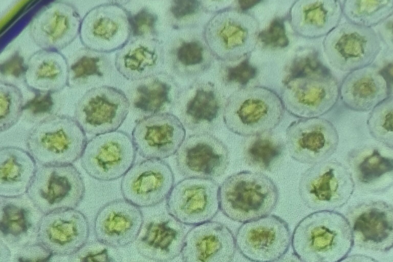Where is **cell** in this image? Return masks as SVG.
<instances>
[{"instance_id":"obj_31","label":"cell","mask_w":393,"mask_h":262,"mask_svg":"<svg viewBox=\"0 0 393 262\" xmlns=\"http://www.w3.org/2000/svg\"><path fill=\"white\" fill-rule=\"evenodd\" d=\"M142 215L139 208L122 199L113 200L104 205L96 218V225L103 236L119 241L131 237L135 227H139Z\"/></svg>"},{"instance_id":"obj_23","label":"cell","mask_w":393,"mask_h":262,"mask_svg":"<svg viewBox=\"0 0 393 262\" xmlns=\"http://www.w3.org/2000/svg\"><path fill=\"white\" fill-rule=\"evenodd\" d=\"M390 94L389 84L378 68L367 66L349 73L339 87V96L348 108L368 112Z\"/></svg>"},{"instance_id":"obj_4","label":"cell","mask_w":393,"mask_h":262,"mask_svg":"<svg viewBox=\"0 0 393 262\" xmlns=\"http://www.w3.org/2000/svg\"><path fill=\"white\" fill-rule=\"evenodd\" d=\"M284 113L281 100L275 92L252 86L241 88L228 98L223 118L230 131L247 137L272 132Z\"/></svg>"},{"instance_id":"obj_9","label":"cell","mask_w":393,"mask_h":262,"mask_svg":"<svg viewBox=\"0 0 393 262\" xmlns=\"http://www.w3.org/2000/svg\"><path fill=\"white\" fill-rule=\"evenodd\" d=\"M136 149L130 136L116 130L89 139L80 157L83 170L101 181H111L123 176L134 164Z\"/></svg>"},{"instance_id":"obj_26","label":"cell","mask_w":393,"mask_h":262,"mask_svg":"<svg viewBox=\"0 0 393 262\" xmlns=\"http://www.w3.org/2000/svg\"><path fill=\"white\" fill-rule=\"evenodd\" d=\"M342 4L335 0H298L289 11V20L299 36L315 38L325 36L340 21Z\"/></svg>"},{"instance_id":"obj_35","label":"cell","mask_w":393,"mask_h":262,"mask_svg":"<svg viewBox=\"0 0 393 262\" xmlns=\"http://www.w3.org/2000/svg\"><path fill=\"white\" fill-rule=\"evenodd\" d=\"M342 14L350 23L372 28L392 15V0H345Z\"/></svg>"},{"instance_id":"obj_12","label":"cell","mask_w":393,"mask_h":262,"mask_svg":"<svg viewBox=\"0 0 393 262\" xmlns=\"http://www.w3.org/2000/svg\"><path fill=\"white\" fill-rule=\"evenodd\" d=\"M129 107V100L121 90L108 85L93 86L76 103L74 118L85 133L96 136L117 130Z\"/></svg>"},{"instance_id":"obj_8","label":"cell","mask_w":393,"mask_h":262,"mask_svg":"<svg viewBox=\"0 0 393 262\" xmlns=\"http://www.w3.org/2000/svg\"><path fill=\"white\" fill-rule=\"evenodd\" d=\"M323 49L332 67L351 72L374 62L382 49L381 38L372 28L347 21L325 36Z\"/></svg>"},{"instance_id":"obj_32","label":"cell","mask_w":393,"mask_h":262,"mask_svg":"<svg viewBox=\"0 0 393 262\" xmlns=\"http://www.w3.org/2000/svg\"><path fill=\"white\" fill-rule=\"evenodd\" d=\"M68 59L67 86L71 88H87L98 83L111 73L112 64L105 54L82 47Z\"/></svg>"},{"instance_id":"obj_43","label":"cell","mask_w":393,"mask_h":262,"mask_svg":"<svg viewBox=\"0 0 393 262\" xmlns=\"http://www.w3.org/2000/svg\"><path fill=\"white\" fill-rule=\"evenodd\" d=\"M257 73V69L250 63L248 58H246L236 65L224 68L222 78L227 84L245 85L256 77Z\"/></svg>"},{"instance_id":"obj_40","label":"cell","mask_w":393,"mask_h":262,"mask_svg":"<svg viewBox=\"0 0 393 262\" xmlns=\"http://www.w3.org/2000/svg\"><path fill=\"white\" fill-rule=\"evenodd\" d=\"M203 10L201 3L196 1H172L167 10L170 25L175 29L195 25Z\"/></svg>"},{"instance_id":"obj_46","label":"cell","mask_w":393,"mask_h":262,"mask_svg":"<svg viewBox=\"0 0 393 262\" xmlns=\"http://www.w3.org/2000/svg\"><path fill=\"white\" fill-rule=\"evenodd\" d=\"M272 262H302L294 253L286 254Z\"/></svg>"},{"instance_id":"obj_29","label":"cell","mask_w":393,"mask_h":262,"mask_svg":"<svg viewBox=\"0 0 393 262\" xmlns=\"http://www.w3.org/2000/svg\"><path fill=\"white\" fill-rule=\"evenodd\" d=\"M198 35L182 33L167 45L166 58L171 70L183 78L200 75L210 67L212 54Z\"/></svg>"},{"instance_id":"obj_19","label":"cell","mask_w":393,"mask_h":262,"mask_svg":"<svg viewBox=\"0 0 393 262\" xmlns=\"http://www.w3.org/2000/svg\"><path fill=\"white\" fill-rule=\"evenodd\" d=\"M179 172L187 178L212 179L223 175L229 163L226 144L208 133L189 135L176 155Z\"/></svg>"},{"instance_id":"obj_16","label":"cell","mask_w":393,"mask_h":262,"mask_svg":"<svg viewBox=\"0 0 393 262\" xmlns=\"http://www.w3.org/2000/svg\"><path fill=\"white\" fill-rule=\"evenodd\" d=\"M339 137L334 125L320 117L300 119L287 127L286 148L290 157L303 164L327 160L337 150Z\"/></svg>"},{"instance_id":"obj_18","label":"cell","mask_w":393,"mask_h":262,"mask_svg":"<svg viewBox=\"0 0 393 262\" xmlns=\"http://www.w3.org/2000/svg\"><path fill=\"white\" fill-rule=\"evenodd\" d=\"M173 171L165 161L149 159L134 164L123 176L124 199L138 207L156 205L168 196L174 185Z\"/></svg>"},{"instance_id":"obj_10","label":"cell","mask_w":393,"mask_h":262,"mask_svg":"<svg viewBox=\"0 0 393 262\" xmlns=\"http://www.w3.org/2000/svg\"><path fill=\"white\" fill-rule=\"evenodd\" d=\"M203 34L212 54L223 59L235 60L253 50L257 41L258 24L249 13L227 9L209 20Z\"/></svg>"},{"instance_id":"obj_48","label":"cell","mask_w":393,"mask_h":262,"mask_svg":"<svg viewBox=\"0 0 393 262\" xmlns=\"http://www.w3.org/2000/svg\"><path fill=\"white\" fill-rule=\"evenodd\" d=\"M51 254L49 255L46 257L38 258L35 260H31L29 259L24 258L22 257H20L18 258V262H51Z\"/></svg>"},{"instance_id":"obj_22","label":"cell","mask_w":393,"mask_h":262,"mask_svg":"<svg viewBox=\"0 0 393 262\" xmlns=\"http://www.w3.org/2000/svg\"><path fill=\"white\" fill-rule=\"evenodd\" d=\"M236 247L230 229L218 222L209 221L193 227L183 245L184 262H231Z\"/></svg>"},{"instance_id":"obj_2","label":"cell","mask_w":393,"mask_h":262,"mask_svg":"<svg viewBox=\"0 0 393 262\" xmlns=\"http://www.w3.org/2000/svg\"><path fill=\"white\" fill-rule=\"evenodd\" d=\"M339 96L338 81L328 69L306 64L293 69L284 82L280 99L290 114L305 119L329 112Z\"/></svg>"},{"instance_id":"obj_45","label":"cell","mask_w":393,"mask_h":262,"mask_svg":"<svg viewBox=\"0 0 393 262\" xmlns=\"http://www.w3.org/2000/svg\"><path fill=\"white\" fill-rule=\"evenodd\" d=\"M339 262H379L376 259L363 254H353L347 256Z\"/></svg>"},{"instance_id":"obj_27","label":"cell","mask_w":393,"mask_h":262,"mask_svg":"<svg viewBox=\"0 0 393 262\" xmlns=\"http://www.w3.org/2000/svg\"><path fill=\"white\" fill-rule=\"evenodd\" d=\"M176 79L161 71L135 81L129 90V101L133 108L145 117L169 113L174 107L180 92Z\"/></svg>"},{"instance_id":"obj_6","label":"cell","mask_w":393,"mask_h":262,"mask_svg":"<svg viewBox=\"0 0 393 262\" xmlns=\"http://www.w3.org/2000/svg\"><path fill=\"white\" fill-rule=\"evenodd\" d=\"M355 187L351 170L333 159L307 169L300 177L298 192L308 208L316 211L334 210L348 202Z\"/></svg>"},{"instance_id":"obj_34","label":"cell","mask_w":393,"mask_h":262,"mask_svg":"<svg viewBox=\"0 0 393 262\" xmlns=\"http://www.w3.org/2000/svg\"><path fill=\"white\" fill-rule=\"evenodd\" d=\"M86 225L85 216L73 209L45 214L41 221V226L45 227L43 233L47 242L58 248L76 244L81 237V227Z\"/></svg>"},{"instance_id":"obj_24","label":"cell","mask_w":393,"mask_h":262,"mask_svg":"<svg viewBox=\"0 0 393 262\" xmlns=\"http://www.w3.org/2000/svg\"><path fill=\"white\" fill-rule=\"evenodd\" d=\"M23 77L27 89L36 94L57 93L67 86L68 59L60 51L40 49L27 58Z\"/></svg>"},{"instance_id":"obj_13","label":"cell","mask_w":393,"mask_h":262,"mask_svg":"<svg viewBox=\"0 0 393 262\" xmlns=\"http://www.w3.org/2000/svg\"><path fill=\"white\" fill-rule=\"evenodd\" d=\"M234 237L236 249L252 262L274 261L286 254L291 244L288 224L273 214L243 223Z\"/></svg>"},{"instance_id":"obj_25","label":"cell","mask_w":393,"mask_h":262,"mask_svg":"<svg viewBox=\"0 0 393 262\" xmlns=\"http://www.w3.org/2000/svg\"><path fill=\"white\" fill-rule=\"evenodd\" d=\"M347 163L354 182L362 190L381 193L392 186V156L380 148L374 146L356 148L348 154Z\"/></svg>"},{"instance_id":"obj_30","label":"cell","mask_w":393,"mask_h":262,"mask_svg":"<svg viewBox=\"0 0 393 262\" xmlns=\"http://www.w3.org/2000/svg\"><path fill=\"white\" fill-rule=\"evenodd\" d=\"M30 154L18 147L0 149V196L15 198L27 193L37 168Z\"/></svg>"},{"instance_id":"obj_17","label":"cell","mask_w":393,"mask_h":262,"mask_svg":"<svg viewBox=\"0 0 393 262\" xmlns=\"http://www.w3.org/2000/svg\"><path fill=\"white\" fill-rule=\"evenodd\" d=\"M81 19L73 4L54 1L43 6L32 17L29 34L41 49L60 51L79 36Z\"/></svg>"},{"instance_id":"obj_41","label":"cell","mask_w":393,"mask_h":262,"mask_svg":"<svg viewBox=\"0 0 393 262\" xmlns=\"http://www.w3.org/2000/svg\"><path fill=\"white\" fill-rule=\"evenodd\" d=\"M158 17L146 7L132 15V37L154 38L158 35Z\"/></svg>"},{"instance_id":"obj_39","label":"cell","mask_w":393,"mask_h":262,"mask_svg":"<svg viewBox=\"0 0 393 262\" xmlns=\"http://www.w3.org/2000/svg\"><path fill=\"white\" fill-rule=\"evenodd\" d=\"M16 201L17 198L1 197L0 229L4 235L19 236L27 232L30 226L29 210Z\"/></svg>"},{"instance_id":"obj_7","label":"cell","mask_w":393,"mask_h":262,"mask_svg":"<svg viewBox=\"0 0 393 262\" xmlns=\"http://www.w3.org/2000/svg\"><path fill=\"white\" fill-rule=\"evenodd\" d=\"M85 193L81 173L69 164L37 167L26 194L35 207L47 214L76 207Z\"/></svg>"},{"instance_id":"obj_11","label":"cell","mask_w":393,"mask_h":262,"mask_svg":"<svg viewBox=\"0 0 393 262\" xmlns=\"http://www.w3.org/2000/svg\"><path fill=\"white\" fill-rule=\"evenodd\" d=\"M130 13L114 2L97 5L81 19L79 37L84 47L106 54L118 51L132 37Z\"/></svg>"},{"instance_id":"obj_5","label":"cell","mask_w":393,"mask_h":262,"mask_svg":"<svg viewBox=\"0 0 393 262\" xmlns=\"http://www.w3.org/2000/svg\"><path fill=\"white\" fill-rule=\"evenodd\" d=\"M87 142L74 117L57 114L35 123L26 138L28 152L41 165L72 164L80 158Z\"/></svg>"},{"instance_id":"obj_47","label":"cell","mask_w":393,"mask_h":262,"mask_svg":"<svg viewBox=\"0 0 393 262\" xmlns=\"http://www.w3.org/2000/svg\"><path fill=\"white\" fill-rule=\"evenodd\" d=\"M242 10H246L252 7L259 2L258 1H240L237 2Z\"/></svg>"},{"instance_id":"obj_42","label":"cell","mask_w":393,"mask_h":262,"mask_svg":"<svg viewBox=\"0 0 393 262\" xmlns=\"http://www.w3.org/2000/svg\"><path fill=\"white\" fill-rule=\"evenodd\" d=\"M264 47L275 48H282L288 44L283 20L276 18L269 26L259 33L257 41Z\"/></svg>"},{"instance_id":"obj_20","label":"cell","mask_w":393,"mask_h":262,"mask_svg":"<svg viewBox=\"0 0 393 262\" xmlns=\"http://www.w3.org/2000/svg\"><path fill=\"white\" fill-rule=\"evenodd\" d=\"M180 119L170 113L154 114L136 121L132 139L136 151L143 158L162 159L170 157L185 138Z\"/></svg>"},{"instance_id":"obj_28","label":"cell","mask_w":393,"mask_h":262,"mask_svg":"<svg viewBox=\"0 0 393 262\" xmlns=\"http://www.w3.org/2000/svg\"><path fill=\"white\" fill-rule=\"evenodd\" d=\"M164 52L163 42L156 38H134L116 53L115 67L127 80L137 81L161 72Z\"/></svg>"},{"instance_id":"obj_36","label":"cell","mask_w":393,"mask_h":262,"mask_svg":"<svg viewBox=\"0 0 393 262\" xmlns=\"http://www.w3.org/2000/svg\"><path fill=\"white\" fill-rule=\"evenodd\" d=\"M173 219H157L146 226V232L140 242L144 247L156 254H168L175 243L182 245L185 237L182 232L172 228Z\"/></svg>"},{"instance_id":"obj_1","label":"cell","mask_w":393,"mask_h":262,"mask_svg":"<svg viewBox=\"0 0 393 262\" xmlns=\"http://www.w3.org/2000/svg\"><path fill=\"white\" fill-rule=\"evenodd\" d=\"M291 245L302 262H339L354 246L346 217L334 210L316 211L301 219L291 235Z\"/></svg>"},{"instance_id":"obj_44","label":"cell","mask_w":393,"mask_h":262,"mask_svg":"<svg viewBox=\"0 0 393 262\" xmlns=\"http://www.w3.org/2000/svg\"><path fill=\"white\" fill-rule=\"evenodd\" d=\"M80 262H111L107 249L105 248L99 252L90 253L80 258Z\"/></svg>"},{"instance_id":"obj_38","label":"cell","mask_w":393,"mask_h":262,"mask_svg":"<svg viewBox=\"0 0 393 262\" xmlns=\"http://www.w3.org/2000/svg\"><path fill=\"white\" fill-rule=\"evenodd\" d=\"M24 98L21 90L15 84L0 81V132L14 126L23 114Z\"/></svg>"},{"instance_id":"obj_15","label":"cell","mask_w":393,"mask_h":262,"mask_svg":"<svg viewBox=\"0 0 393 262\" xmlns=\"http://www.w3.org/2000/svg\"><path fill=\"white\" fill-rule=\"evenodd\" d=\"M353 245L365 250L387 252L392 247L393 208L380 200H365L350 206L345 216Z\"/></svg>"},{"instance_id":"obj_33","label":"cell","mask_w":393,"mask_h":262,"mask_svg":"<svg viewBox=\"0 0 393 262\" xmlns=\"http://www.w3.org/2000/svg\"><path fill=\"white\" fill-rule=\"evenodd\" d=\"M283 140L272 132L246 137L243 143V156L249 166L264 171H274L284 157Z\"/></svg>"},{"instance_id":"obj_3","label":"cell","mask_w":393,"mask_h":262,"mask_svg":"<svg viewBox=\"0 0 393 262\" xmlns=\"http://www.w3.org/2000/svg\"><path fill=\"white\" fill-rule=\"evenodd\" d=\"M279 197L277 186L268 176L243 171L228 176L220 186V209L229 219L243 223L269 215Z\"/></svg>"},{"instance_id":"obj_21","label":"cell","mask_w":393,"mask_h":262,"mask_svg":"<svg viewBox=\"0 0 393 262\" xmlns=\"http://www.w3.org/2000/svg\"><path fill=\"white\" fill-rule=\"evenodd\" d=\"M225 102L212 84L195 81L180 91L174 107L188 129L210 133L221 125Z\"/></svg>"},{"instance_id":"obj_37","label":"cell","mask_w":393,"mask_h":262,"mask_svg":"<svg viewBox=\"0 0 393 262\" xmlns=\"http://www.w3.org/2000/svg\"><path fill=\"white\" fill-rule=\"evenodd\" d=\"M367 125L369 134L377 142L393 149V99L392 95L370 112Z\"/></svg>"},{"instance_id":"obj_14","label":"cell","mask_w":393,"mask_h":262,"mask_svg":"<svg viewBox=\"0 0 393 262\" xmlns=\"http://www.w3.org/2000/svg\"><path fill=\"white\" fill-rule=\"evenodd\" d=\"M219 188L212 179L185 178L173 186L167 197V210L186 225L209 222L220 210Z\"/></svg>"}]
</instances>
